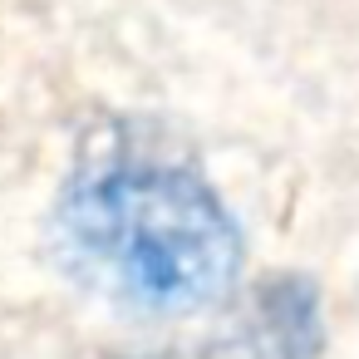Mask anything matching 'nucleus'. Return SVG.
<instances>
[{"instance_id": "f257e3e1", "label": "nucleus", "mask_w": 359, "mask_h": 359, "mask_svg": "<svg viewBox=\"0 0 359 359\" xmlns=\"http://www.w3.org/2000/svg\"><path fill=\"white\" fill-rule=\"evenodd\" d=\"M60 241L94 290L148 315L222 305L241 271V231L217 187L187 158L133 143L74 172Z\"/></svg>"}, {"instance_id": "f03ea898", "label": "nucleus", "mask_w": 359, "mask_h": 359, "mask_svg": "<svg viewBox=\"0 0 359 359\" xmlns=\"http://www.w3.org/2000/svg\"><path fill=\"white\" fill-rule=\"evenodd\" d=\"M320 290L310 276H266L212 339L207 359H320Z\"/></svg>"}]
</instances>
